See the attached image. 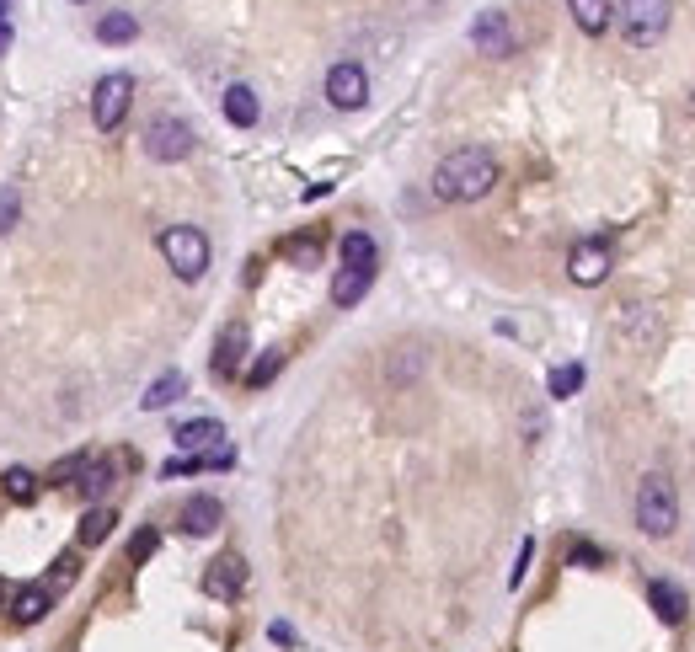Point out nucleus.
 Masks as SVG:
<instances>
[{
    "label": "nucleus",
    "instance_id": "f257e3e1",
    "mask_svg": "<svg viewBox=\"0 0 695 652\" xmlns=\"http://www.w3.org/2000/svg\"><path fill=\"white\" fill-rule=\"evenodd\" d=\"M498 182V161L482 150V145H466L455 155H444L439 172H434V198L439 204H476V198L492 193Z\"/></svg>",
    "mask_w": 695,
    "mask_h": 652
},
{
    "label": "nucleus",
    "instance_id": "f03ea898",
    "mask_svg": "<svg viewBox=\"0 0 695 652\" xmlns=\"http://www.w3.org/2000/svg\"><path fill=\"white\" fill-rule=\"evenodd\" d=\"M161 257L177 278H204L209 273V236L198 225H166L161 230Z\"/></svg>",
    "mask_w": 695,
    "mask_h": 652
},
{
    "label": "nucleus",
    "instance_id": "7ed1b4c3",
    "mask_svg": "<svg viewBox=\"0 0 695 652\" xmlns=\"http://www.w3.org/2000/svg\"><path fill=\"white\" fill-rule=\"evenodd\" d=\"M637 524H642V535H653L663 540L679 524V498H674V481H663V476H642V487H637Z\"/></svg>",
    "mask_w": 695,
    "mask_h": 652
},
{
    "label": "nucleus",
    "instance_id": "20e7f679",
    "mask_svg": "<svg viewBox=\"0 0 695 652\" xmlns=\"http://www.w3.org/2000/svg\"><path fill=\"white\" fill-rule=\"evenodd\" d=\"M669 0H621V38L631 49H653L669 33Z\"/></svg>",
    "mask_w": 695,
    "mask_h": 652
},
{
    "label": "nucleus",
    "instance_id": "39448f33",
    "mask_svg": "<svg viewBox=\"0 0 695 652\" xmlns=\"http://www.w3.org/2000/svg\"><path fill=\"white\" fill-rule=\"evenodd\" d=\"M129 102H134V75H102L97 91H91V123L102 134H113L123 118H129Z\"/></svg>",
    "mask_w": 695,
    "mask_h": 652
},
{
    "label": "nucleus",
    "instance_id": "423d86ee",
    "mask_svg": "<svg viewBox=\"0 0 695 652\" xmlns=\"http://www.w3.org/2000/svg\"><path fill=\"white\" fill-rule=\"evenodd\" d=\"M145 155H150V161H166V166L188 161V155H193V129L182 118H156L145 129Z\"/></svg>",
    "mask_w": 695,
    "mask_h": 652
},
{
    "label": "nucleus",
    "instance_id": "0eeeda50",
    "mask_svg": "<svg viewBox=\"0 0 695 652\" xmlns=\"http://www.w3.org/2000/svg\"><path fill=\"white\" fill-rule=\"evenodd\" d=\"M327 102L343 107V113H359V107L369 102V75H364V65H353V59L332 65L327 70Z\"/></svg>",
    "mask_w": 695,
    "mask_h": 652
},
{
    "label": "nucleus",
    "instance_id": "6e6552de",
    "mask_svg": "<svg viewBox=\"0 0 695 652\" xmlns=\"http://www.w3.org/2000/svg\"><path fill=\"white\" fill-rule=\"evenodd\" d=\"M471 43H476V54L503 59V54H514V27H508L503 11H482V17L471 22Z\"/></svg>",
    "mask_w": 695,
    "mask_h": 652
},
{
    "label": "nucleus",
    "instance_id": "1a4fd4ad",
    "mask_svg": "<svg viewBox=\"0 0 695 652\" xmlns=\"http://www.w3.org/2000/svg\"><path fill=\"white\" fill-rule=\"evenodd\" d=\"M246 588V562L241 556H214L209 572H204V594L209 599H236Z\"/></svg>",
    "mask_w": 695,
    "mask_h": 652
},
{
    "label": "nucleus",
    "instance_id": "9d476101",
    "mask_svg": "<svg viewBox=\"0 0 695 652\" xmlns=\"http://www.w3.org/2000/svg\"><path fill=\"white\" fill-rule=\"evenodd\" d=\"M172 439H177V449H188V455H209V449H225V423L220 417H193Z\"/></svg>",
    "mask_w": 695,
    "mask_h": 652
},
{
    "label": "nucleus",
    "instance_id": "9b49d317",
    "mask_svg": "<svg viewBox=\"0 0 695 652\" xmlns=\"http://www.w3.org/2000/svg\"><path fill=\"white\" fill-rule=\"evenodd\" d=\"M567 273H573L578 284H605V278H610V252H605V241H583V246H573V257H567Z\"/></svg>",
    "mask_w": 695,
    "mask_h": 652
},
{
    "label": "nucleus",
    "instance_id": "f8f14e48",
    "mask_svg": "<svg viewBox=\"0 0 695 652\" xmlns=\"http://www.w3.org/2000/svg\"><path fill=\"white\" fill-rule=\"evenodd\" d=\"M241 359H246V326L230 321L220 332V348H214V375H220V380L241 375Z\"/></svg>",
    "mask_w": 695,
    "mask_h": 652
},
{
    "label": "nucleus",
    "instance_id": "ddd939ff",
    "mask_svg": "<svg viewBox=\"0 0 695 652\" xmlns=\"http://www.w3.org/2000/svg\"><path fill=\"white\" fill-rule=\"evenodd\" d=\"M220 519H225L220 498H188V503H182V530H188V535H214V530H220Z\"/></svg>",
    "mask_w": 695,
    "mask_h": 652
},
{
    "label": "nucleus",
    "instance_id": "4468645a",
    "mask_svg": "<svg viewBox=\"0 0 695 652\" xmlns=\"http://www.w3.org/2000/svg\"><path fill=\"white\" fill-rule=\"evenodd\" d=\"M647 604H653L658 620H669V626H679V620H685V588L669 583V578H653V583H647Z\"/></svg>",
    "mask_w": 695,
    "mask_h": 652
},
{
    "label": "nucleus",
    "instance_id": "2eb2a0df",
    "mask_svg": "<svg viewBox=\"0 0 695 652\" xmlns=\"http://www.w3.org/2000/svg\"><path fill=\"white\" fill-rule=\"evenodd\" d=\"M369 284H375V268H337V278H332V305H359L364 294H369Z\"/></svg>",
    "mask_w": 695,
    "mask_h": 652
},
{
    "label": "nucleus",
    "instance_id": "dca6fc26",
    "mask_svg": "<svg viewBox=\"0 0 695 652\" xmlns=\"http://www.w3.org/2000/svg\"><path fill=\"white\" fill-rule=\"evenodd\" d=\"M225 118L236 123V129H252V123L262 118L257 91H252V86H230V91H225Z\"/></svg>",
    "mask_w": 695,
    "mask_h": 652
},
{
    "label": "nucleus",
    "instance_id": "f3484780",
    "mask_svg": "<svg viewBox=\"0 0 695 652\" xmlns=\"http://www.w3.org/2000/svg\"><path fill=\"white\" fill-rule=\"evenodd\" d=\"M49 610H54L49 583H33V588H22V594H17V610H11V615H17V626H38Z\"/></svg>",
    "mask_w": 695,
    "mask_h": 652
},
{
    "label": "nucleus",
    "instance_id": "a211bd4d",
    "mask_svg": "<svg viewBox=\"0 0 695 652\" xmlns=\"http://www.w3.org/2000/svg\"><path fill=\"white\" fill-rule=\"evenodd\" d=\"M182 391H188V375H182V369H166V375L150 385L145 396H139V407H145V412H161V407H172Z\"/></svg>",
    "mask_w": 695,
    "mask_h": 652
},
{
    "label": "nucleus",
    "instance_id": "6ab92c4d",
    "mask_svg": "<svg viewBox=\"0 0 695 652\" xmlns=\"http://www.w3.org/2000/svg\"><path fill=\"white\" fill-rule=\"evenodd\" d=\"M113 476H118V471H113V460H86V465H81V476H75V492L97 503L102 492L113 487Z\"/></svg>",
    "mask_w": 695,
    "mask_h": 652
},
{
    "label": "nucleus",
    "instance_id": "aec40b11",
    "mask_svg": "<svg viewBox=\"0 0 695 652\" xmlns=\"http://www.w3.org/2000/svg\"><path fill=\"white\" fill-rule=\"evenodd\" d=\"M567 11H573V22H578L589 38H599V33L610 27V0H567Z\"/></svg>",
    "mask_w": 695,
    "mask_h": 652
},
{
    "label": "nucleus",
    "instance_id": "412c9836",
    "mask_svg": "<svg viewBox=\"0 0 695 652\" xmlns=\"http://www.w3.org/2000/svg\"><path fill=\"white\" fill-rule=\"evenodd\" d=\"M380 252H375V236L369 230H348L343 236V268H375Z\"/></svg>",
    "mask_w": 695,
    "mask_h": 652
},
{
    "label": "nucleus",
    "instance_id": "4be33fe9",
    "mask_svg": "<svg viewBox=\"0 0 695 652\" xmlns=\"http://www.w3.org/2000/svg\"><path fill=\"white\" fill-rule=\"evenodd\" d=\"M97 38L102 43H134L139 38V17L134 11H107V17L97 22Z\"/></svg>",
    "mask_w": 695,
    "mask_h": 652
},
{
    "label": "nucleus",
    "instance_id": "5701e85b",
    "mask_svg": "<svg viewBox=\"0 0 695 652\" xmlns=\"http://www.w3.org/2000/svg\"><path fill=\"white\" fill-rule=\"evenodd\" d=\"M113 508H91V514L81 519V546H102L107 535H113Z\"/></svg>",
    "mask_w": 695,
    "mask_h": 652
},
{
    "label": "nucleus",
    "instance_id": "b1692460",
    "mask_svg": "<svg viewBox=\"0 0 695 652\" xmlns=\"http://www.w3.org/2000/svg\"><path fill=\"white\" fill-rule=\"evenodd\" d=\"M6 492H11V503H33L38 498V476L22 471V465H11V471H6Z\"/></svg>",
    "mask_w": 695,
    "mask_h": 652
},
{
    "label": "nucleus",
    "instance_id": "393cba45",
    "mask_svg": "<svg viewBox=\"0 0 695 652\" xmlns=\"http://www.w3.org/2000/svg\"><path fill=\"white\" fill-rule=\"evenodd\" d=\"M278 369H284V353H278V348H268V353H262V359H257L252 369H246V385H252V391H262V385H268V380L278 375Z\"/></svg>",
    "mask_w": 695,
    "mask_h": 652
},
{
    "label": "nucleus",
    "instance_id": "a878e982",
    "mask_svg": "<svg viewBox=\"0 0 695 652\" xmlns=\"http://www.w3.org/2000/svg\"><path fill=\"white\" fill-rule=\"evenodd\" d=\"M578 385H583V364H562V369H551V385H546V391L562 401V396H573Z\"/></svg>",
    "mask_w": 695,
    "mask_h": 652
},
{
    "label": "nucleus",
    "instance_id": "bb28decb",
    "mask_svg": "<svg viewBox=\"0 0 695 652\" xmlns=\"http://www.w3.org/2000/svg\"><path fill=\"white\" fill-rule=\"evenodd\" d=\"M278 252H284L289 262H300V268H316V257H321V241H316V236H300V241H284Z\"/></svg>",
    "mask_w": 695,
    "mask_h": 652
},
{
    "label": "nucleus",
    "instance_id": "cd10ccee",
    "mask_svg": "<svg viewBox=\"0 0 695 652\" xmlns=\"http://www.w3.org/2000/svg\"><path fill=\"white\" fill-rule=\"evenodd\" d=\"M17 214H22V204H17V188H6V193H0V236H6L11 225H17Z\"/></svg>",
    "mask_w": 695,
    "mask_h": 652
},
{
    "label": "nucleus",
    "instance_id": "c85d7f7f",
    "mask_svg": "<svg viewBox=\"0 0 695 652\" xmlns=\"http://www.w3.org/2000/svg\"><path fill=\"white\" fill-rule=\"evenodd\" d=\"M91 455H70V460H59L54 465V481H70V487H75V476H81V465H86Z\"/></svg>",
    "mask_w": 695,
    "mask_h": 652
},
{
    "label": "nucleus",
    "instance_id": "c756f323",
    "mask_svg": "<svg viewBox=\"0 0 695 652\" xmlns=\"http://www.w3.org/2000/svg\"><path fill=\"white\" fill-rule=\"evenodd\" d=\"M156 540H161L156 530H139V535H134V546H129V556H134V562H145V556L156 551Z\"/></svg>",
    "mask_w": 695,
    "mask_h": 652
},
{
    "label": "nucleus",
    "instance_id": "7c9ffc66",
    "mask_svg": "<svg viewBox=\"0 0 695 652\" xmlns=\"http://www.w3.org/2000/svg\"><path fill=\"white\" fill-rule=\"evenodd\" d=\"M573 562L578 567H599V562H605V551H599V546H573Z\"/></svg>",
    "mask_w": 695,
    "mask_h": 652
},
{
    "label": "nucleus",
    "instance_id": "2f4dec72",
    "mask_svg": "<svg viewBox=\"0 0 695 652\" xmlns=\"http://www.w3.org/2000/svg\"><path fill=\"white\" fill-rule=\"evenodd\" d=\"M530 556H535V546L524 540V546H519V567H514V578H508V583H524V567H530Z\"/></svg>",
    "mask_w": 695,
    "mask_h": 652
},
{
    "label": "nucleus",
    "instance_id": "473e14b6",
    "mask_svg": "<svg viewBox=\"0 0 695 652\" xmlns=\"http://www.w3.org/2000/svg\"><path fill=\"white\" fill-rule=\"evenodd\" d=\"M54 567H59V583H70V578H75V556H59Z\"/></svg>",
    "mask_w": 695,
    "mask_h": 652
},
{
    "label": "nucleus",
    "instance_id": "72a5a7b5",
    "mask_svg": "<svg viewBox=\"0 0 695 652\" xmlns=\"http://www.w3.org/2000/svg\"><path fill=\"white\" fill-rule=\"evenodd\" d=\"M6 43H11V27H0V49H6Z\"/></svg>",
    "mask_w": 695,
    "mask_h": 652
},
{
    "label": "nucleus",
    "instance_id": "f704fd0d",
    "mask_svg": "<svg viewBox=\"0 0 695 652\" xmlns=\"http://www.w3.org/2000/svg\"><path fill=\"white\" fill-rule=\"evenodd\" d=\"M0 599H6V583H0Z\"/></svg>",
    "mask_w": 695,
    "mask_h": 652
},
{
    "label": "nucleus",
    "instance_id": "c9c22d12",
    "mask_svg": "<svg viewBox=\"0 0 695 652\" xmlns=\"http://www.w3.org/2000/svg\"><path fill=\"white\" fill-rule=\"evenodd\" d=\"M75 6H86V0H75Z\"/></svg>",
    "mask_w": 695,
    "mask_h": 652
}]
</instances>
